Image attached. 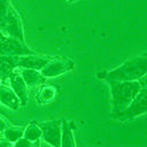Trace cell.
<instances>
[{"label": "cell", "instance_id": "10", "mask_svg": "<svg viewBox=\"0 0 147 147\" xmlns=\"http://www.w3.org/2000/svg\"><path fill=\"white\" fill-rule=\"evenodd\" d=\"M23 80L25 82L26 86L30 88H36L42 85L46 82V78L41 75L40 70L34 69H26V68H17Z\"/></svg>", "mask_w": 147, "mask_h": 147}, {"label": "cell", "instance_id": "21", "mask_svg": "<svg viewBox=\"0 0 147 147\" xmlns=\"http://www.w3.org/2000/svg\"><path fill=\"white\" fill-rule=\"evenodd\" d=\"M0 83H2V80H1V78H0Z\"/></svg>", "mask_w": 147, "mask_h": 147}, {"label": "cell", "instance_id": "14", "mask_svg": "<svg viewBox=\"0 0 147 147\" xmlns=\"http://www.w3.org/2000/svg\"><path fill=\"white\" fill-rule=\"evenodd\" d=\"M61 146L63 147H75V136L72 131L71 123L67 119H61Z\"/></svg>", "mask_w": 147, "mask_h": 147}, {"label": "cell", "instance_id": "20", "mask_svg": "<svg viewBox=\"0 0 147 147\" xmlns=\"http://www.w3.org/2000/svg\"><path fill=\"white\" fill-rule=\"evenodd\" d=\"M2 36H3V34H2V33H1V31H0V38H1Z\"/></svg>", "mask_w": 147, "mask_h": 147}, {"label": "cell", "instance_id": "19", "mask_svg": "<svg viewBox=\"0 0 147 147\" xmlns=\"http://www.w3.org/2000/svg\"><path fill=\"white\" fill-rule=\"evenodd\" d=\"M7 126H8V123H7L6 119L0 115V132H2Z\"/></svg>", "mask_w": 147, "mask_h": 147}, {"label": "cell", "instance_id": "12", "mask_svg": "<svg viewBox=\"0 0 147 147\" xmlns=\"http://www.w3.org/2000/svg\"><path fill=\"white\" fill-rule=\"evenodd\" d=\"M17 57L9 55H0V78L1 80L8 79V77L17 69Z\"/></svg>", "mask_w": 147, "mask_h": 147}, {"label": "cell", "instance_id": "8", "mask_svg": "<svg viewBox=\"0 0 147 147\" xmlns=\"http://www.w3.org/2000/svg\"><path fill=\"white\" fill-rule=\"evenodd\" d=\"M9 83H10V87L13 88V91L16 93V95L18 96L20 101H21V106H26L28 101H29V94H28V86L25 84V82L23 80L18 69H16L9 77Z\"/></svg>", "mask_w": 147, "mask_h": 147}, {"label": "cell", "instance_id": "17", "mask_svg": "<svg viewBox=\"0 0 147 147\" xmlns=\"http://www.w3.org/2000/svg\"><path fill=\"white\" fill-rule=\"evenodd\" d=\"M31 145H33L30 140H28L26 138H24V137H21L20 139H17L14 144H13V146H16V147H21V146H31Z\"/></svg>", "mask_w": 147, "mask_h": 147}, {"label": "cell", "instance_id": "13", "mask_svg": "<svg viewBox=\"0 0 147 147\" xmlns=\"http://www.w3.org/2000/svg\"><path fill=\"white\" fill-rule=\"evenodd\" d=\"M57 93V87L54 85H48V84H42L40 85V88L38 90V93L36 95V100L39 105H46L49 103L51 101L54 100Z\"/></svg>", "mask_w": 147, "mask_h": 147}, {"label": "cell", "instance_id": "15", "mask_svg": "<svg viewBox=\"0 0 147 147\" xmlns=\"http://www.w3.org/2000/svg\"><path fill=\"white\" fill-rule=\"evenodd\" d=\"M23 137L30 140L32 144L37 142L41 138V129H40L39 123L31 122L30 124H28V126L23 131Z\"/></svg>", "mask_w": 147, "mask_h": 147}, {"label": "cell", "instance_id": "4", "mask_svg": "<svg viewBox=\"0 0 147 147\" xmlns=\"http://www.w3.org/2000/svg\"><path fill=\"white\" fill-rule=\"evenodd\" d=\"M146 111H147V88L145 85L140 88V91L126 106V108L113 117L119 121L133 119L140 115H144Z\"/></svg>", "mask_w": 147, "mask_h": 147}, {"label": "cell", "instance_id": "16", "mask_svg": "<svg viewBox=\"0 0 147 147\" xmlns=\"http://www.w3.org/2000/svg\"><path fill=\"white\" fill-rule=\"evenodd\" d=\"M23 131H24V129L20 127V126H7L2 131V133H3V137L6 139H8L10 142L14 144L17 139L23 137Z\"/></svg>", "mask_w": 147, "mask_h": 147}, {"label": "cell", "instance_id": "18", "mask_svg": "<svg viewBox=\"0 0 147 147\" xmlns=\"http://www.w3.org/2000/svg\"><path fill=\"white\" fill-rule=\"evenodd\" d=\"M8 147V146H13V142H10L8 139H6L5 137L0 139V147Z\"/></svg>", "mask_w": 147, "mask_h": 147}, {"label": "cell", "instance_id": "5", "mask_svg": "<svg viewBox=\"0 0 147 147\" xmlns=\"http://www.w3.org/2000/svg\"><path fill=\"white\" fill-rule=\"evenodd\" d=\"M33 53L36 52L32 51L23 40L8 36H2L0 38V55L21 56Z\"/></svg>", "mask_w": 147, "mask_h": 147}, {"label": "cell", "instance_id": "2", "mask_svg": "<svg viewBox=\"0 0 147 147\" xmlns=\"http://www.w3.org/2000/svg\"><path fill=\"white\" fill-rule=\"evenodd\" d=\"M147 72V55L134 56L118 67L103 72L102 78L108 80H139L146 76Z\"/></svg>", "mask_w": 147, "mask_h": 147}, {"label": "cell", "instance_id": "7", "mask_svg": "<svg viewBox=\"0 0 147 147\" xmlns=\"http://www.w3.org/2000/svg\"><path fill=\"white\" fill-rule=\"evenodd\" d=\"M41 139L51 146H61V121H46L39 123Z\"/></svg>", "mask_w": 147, "mask_h": 147}, {"label": "cell", "instance_id": "6", "mask_svg": "<svg viewBox=\"0 0 147 147\" xmlns=\"http://www.w3.org/2000/svg\"><path fill=\"white\" fill-rule=\"evenodd\" d=\"M74 69V61L70 59L51 57V60L41 68L40 72L45 78L57 77Z\"/></svg>", "mask_w": 147, "mask_h": 147}, {"label": "cell", "instance_id": "11", "mask_svg": "<svg viewBox=\"0 0 147 147\" xmlns=\"http://www.w3.org/2000/svg\"><path fill=\"white\" fill-rule=\"evenodd\" d=\"M0 102L13 110H17L21 107V101L13 88L2 83H0Z\"/></svg>", "mask_w": 147, "mask_h": 147}, {"label": "cell", "instance_id": "3", "mask_svg": "<svg viewBox=\"0 0 147 147\" xmlns=\"http://www.w3.org/2000/svg\"><path fill=\"white\" fill-rule=\"evenodd\" d=\"M0 31L3 36L24 41L23 22L10 0H0Z\"/></svg>", "mask_w": 147, "mask_h": 147}, {"label": "cell", "instance_id": "1", "mask_svg": "<svg viewBox=\"0 0 147 147\" xmlns=\"http://www.w3.org/2000/svg\"><path fill=\"white\" fill-rule=\"evenodd\" d=\"M144 78L139 80H108L113 103L111 116L117 115L126 108L140 88L145 86Z\"/></svg>", "mask_w": 147, "mask_h": 147}, {"label": "cell", "instance_id": "9", "mask_svg": "<svg viewBox=\"0 0 147 147\" xmlns=\"http://www.w3.org/2000/svg\"><path fill=\"white\" fill-rule=\"evenodd\" d=\"M49 60H51V57L38 55L37 53L29 54V55H21V56L17 57V68H26V69L41 70V68Z\"/></svg>", "mask_w": 147, "mask_h": 147}]
</instances>
